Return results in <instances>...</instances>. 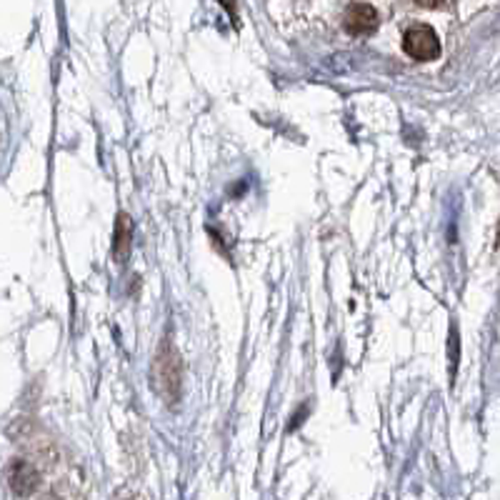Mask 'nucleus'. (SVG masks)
I'll return each instance as SVG.
<instances>
[{"label":"nucleus","mask_w":500,"mask_h":500,"mask_svg":"<svg viewBox=\"0 0 500 500\" xmlns=\"http://www.w3.org/2000/svg\"><path fill=\"white\" fill-rule=\"evenodd\" d=\"M381 26V15L370 3H351L345 8V30L351 36H370Z\"/></svg>","instance_id":"nucleus-3"},{"label":"nucleus","mask_w":500,"mask_h":500,"mask_svg":"<svg viewBox=\"0 0 500 500\" xmlns=\"http://www.w3.org/2000/svg\"><path fill=\"white\" fill-rule=\"evenodd\" d=\"M11 486L18 496H30L38 488V473L30 463L15 461L11 468Z\"/></svg>","instance_id":"nucleus-5"},{"label":"nucleus","mask_w":500,"mask_h":500,"mask_svg":"<svg viewBox=\"0 0 500 500\" xmlns=\"http://www.w3.org/2000/svg\"><path fill=\"white\" fill-rule=\"evenodd\" d=\"M403 51L406 55H410L413 60H421V63H428V60H435L440 55V38L435 33L433 26L428 23H415L410 26L406 33H403Z\"/></svg>","instance_id":"nucleus-2"},{"label":"nucleus","mask_w":500,"mask_h":500,"mask_svg":"<svg viewBox=\"0 0 500 500\" xmlns=\"http://www.w3.org/2000/svg\"><path fill=\"white\" fill-rule=\"evenodd\" d=\"M133 246V221L128 213H118V221H116V240H113V255L116 261L125 263L128 261V253Z\"/></svg>","instance_id":"nucleus-4"},{"label":"nucleus","mask_w":500,"mask_h":500,"mask_svg":"<svg viewBox=\"0 0 500 500\" xmlns=\"http://www.w3.org/2000/svg\"><path fill=\"white\" fill-rule=\"evenodd\" d=\"M125 500H133V498H125Z\"/></svg>","instance_id":"nucleus-7"},{"label":"nucleus","mask_w":500,"mask_h":500,"mask_svg":"<svg viewBox=\"0 0 500 500\" xmlns=\"http://www.w3.org/2000/svg\"><path fill=\"white\" fill-rule=\"evenodd\" d=\"M181 383H183V368L181 356L173 348V343L165 338L160 345L156 363H153V388L163 398V403L175 406L181 400Z\"/></svg>","instance_id":"nucleus-1"},{"label":"nucleus","mask_w":500,"mask_h":500,"mask_svg":"<svg viewBox=\"0 0 500 500\" xmlns=\"http://www.w3.org/2000/svg\"><path fill=\"white\" fill-rule=\"evenodd\" d=\"M456 368V330L450 333V370Z\"/></svg>","instance_id":"nucleus-6"}]
</instances>
